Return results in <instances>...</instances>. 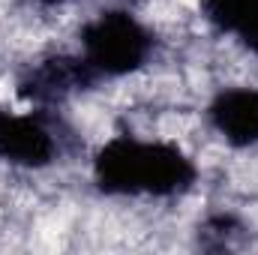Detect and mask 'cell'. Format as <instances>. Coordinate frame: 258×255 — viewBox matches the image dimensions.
Instances as JSON below:
<instances>
[{"mask_svg":"<svg viewBox=\"0 0 258 255\" xmlns=\"http://www.w3.org/2000/svg\"><path fill=\"white\" fill-rule=\"evenodd\" d=\"M198 180L192 156L159 138L114 135L93 153V183L114 198H174Z\"/></svg>","mask_w":258,"mask_h":255,"instance_id":"obj_1","label":"cell"},{"mask_svg":"<svg viewBox=\"0 0 258 255\" xmlns=\"http://www.w3.org/2000/svg\"><path fill=\"white\" fill-rule=\"evenodd\" d=\"M156 36L129 9H102L81 27V57L99 78H126L153 60Z\"/></svg>","mask_w":258,"mask_h":255,"instance_id":"obj_2","label":"cell"},{"mask_svg":"<svg viewBox=\"0 0 258 255\" xmlns=\"http://www.w3.org/2000/svg\"><path fill=\"white\" fill-rule=\"evenodd\" d=\"M57 153H60L57 135L42 114L0 108V162L33 171L51 165Z\"/></svg>","mask_w":258,"mask_h":255,"instance_id":"obj_3","label":"cell"},{"mask_svg":"<svg viewBox=\"0 0 258 255\" xmlns=\"http://www.w3.org/2000/svg\"><path fill=\"white\" fill-rule=\"evenodd\" d=\"M96 81L102 78L81 54H54L27 66V72L18 78V93L33 105H51L90 90Z\"/></svg>","mask_w":258,"mask_h":255,"instance_id":"obj_4","label":"cell"},{"mask_svg":"<svg viewBox=\"0 0 258 255\" xmlns=\"http://www.w3.org/2000/svg\"><path fill=\"white\" fill-rule=\"evenodd\" d=\"M207 123L228 147H258V87H222L207 105Z\"/></svg>","mask_w":258,"mask_h":255,"instance_id":"obj_5","label":"cell"},{"mask_svg":"<svg viewBox=\"0 0 258 255\" xmlns=\"http://www.w3.org/2000/svg\"><path fill=\"white\" fill-rule=\"evenodd\" d=\"M201 12L213 30L258 57V0H201Z\"/></svg>","mask_w":258,"mask_h":255,"instance_id":"obj_6","label":"cell"},{"mask_svg":"<svg viewBox=\"0 0 258 255\" xmlns=\"http://www.w3.org/2000/svg\"><path fill=\"white\" fill-rule=\"evenodd\" d=\"M33 3H39V6H63L69 0H33Z\"/></svg>","mask_w":258,"mask_h":255,"instance_id":"obj_7","label":"cell"}]
</instances>
